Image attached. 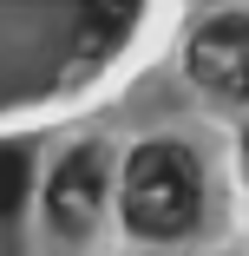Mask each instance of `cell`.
Masks as SVG:
<instances>
[{"instance_id": "6da1fadb", "label": "cell", "mask_w": 249, "mask_h": 256, "mask_svg": "<svg viewBox=\"0 0 249 256\" xmlns=\"http://www.w3.org/2000/svg\"><path fill=\"white\" fill-rule=\"evenodd\" d=\"M204 210V171L184 144L158 138L131 151V171H125V224L138 236H184Z\"/></svg>"}, {"instance_id": "7a4b0ae2", "label": "cell", "mask_w": 249, "mask_h": 256, "mask_svg": "<svg viewBox=\"0 0 249 256\" xmlns=\"http://www.w3.org/2000/svg\"><path fill=\"white\" fill-rule=\"evenodd\" d=\"M98 204H105V151L79 144L72 158L53 171V190H46V217H53L59 236H85L98 224Z\"/></svg>"}, {"instance_id": "3957f363", "label": "cell", "mask_w": 249, "mask_h": 256, "mask_svg": "<svg viewBox=\"0 0 249 256\" xmlns=\"http://www.w3.org/2000/svg\"><path fill=\"white\" fill-rule=\"evenodd\" d=\"M243 72H249V20L243 14H217L204 33L190 40V79L204 92L243 98Z\"/></svg>"}, {"instance_id": "277c9868", "label": "cell", "mask_w": 249, "mask_h": 256, "mask_svg": "<svg viewBox=\"0 0 249 256\" xmlns=\"http://www.w3.org/2000/svg\"><path fill=\"white\" fill-rule=\"evenodd\" d=\"M33 190V151L26 144H0V217H13Z\"/></svg>"}]
</instances>
